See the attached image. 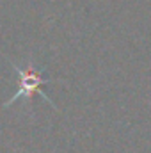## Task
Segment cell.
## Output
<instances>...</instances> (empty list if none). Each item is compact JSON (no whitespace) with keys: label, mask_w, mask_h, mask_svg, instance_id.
I'll list each match as a JSON object with an SVG mask.
<instances>
[{"label":"cell","mask_w":151,"mask_h":153,"mask_svg":"<svg viewBox=\"0 0 151 153\" xmlns=\"http://www.w3.org/2000/svg\"><path fill=\"white\" fill-rule=\"evenodd\" d=\"M9 64H11L13 71L16 73V76H18L20 85H18V91H16V93H14L7 102L2 105L4 109H9V107L14 105L16 102L30 103L34 94H39L44 102H48L53 109H57V105H55V103L48 98V94L43 91V84H48L50 78H48V76H43V73H41L39 70H36L32 59H29L25 64H18V62H14V61L9 59Z\"/></svg>","instance_id":"6da1fadb"}]
</instances>
